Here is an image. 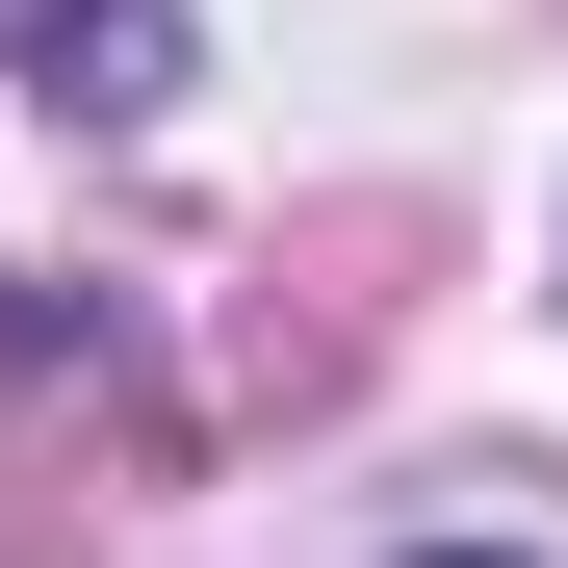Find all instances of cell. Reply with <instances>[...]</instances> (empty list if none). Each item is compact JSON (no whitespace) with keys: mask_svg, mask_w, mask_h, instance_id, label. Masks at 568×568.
Here are the masks:
<instances>
[{"mask_svg":"<svg viewBox=\"0 0 568 568\" xmlns=\"http://www.w3.org/2000/svg\"><path fill=\"white\" fill-rule=\"evenodd\" d=\"M439 568H491V542H439Z\"/></svg>","mask_w":568,"mask_h":568,"instance_id":"6da1fadb","label":"cell"}]
</instances>
